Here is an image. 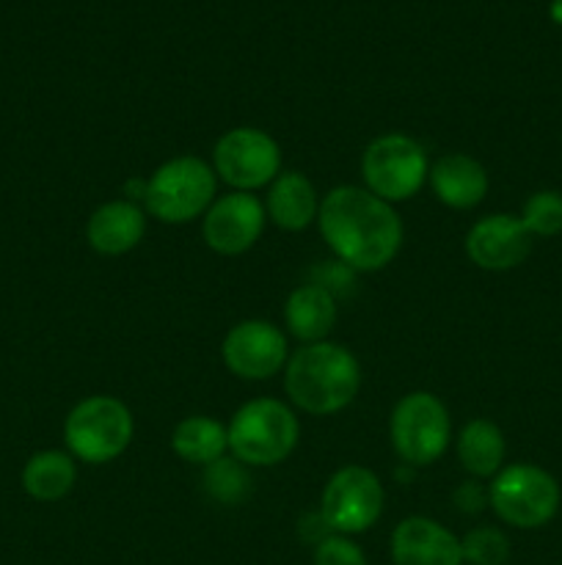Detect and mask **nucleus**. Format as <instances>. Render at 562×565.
<instances>
[{"label":"nucleus","instance_id":"1","mask_svg":"<svg viewBox=\"0 0 562 565\" xmlns=\"http://www.w3.org/2000/svg\"><path fill=\"white\" fill-rule=\"evenodd\" d=\"M320 232L350 270H380L402 246V221L389 202L367 188L339 185L320 202Z\"/></svg>","mask_w":562,"mask_h":565},{"label":"nucleus","instance_id":"26","mask_svg":"<svg viewBox=\"0 0 562 565\" xmlns=\"http://www.w3.org/2000/svg\"><path fill=\"white\" fill-rule=\"evenodd\" d=\"M551 20L562 25V0H551Z\"/></svg>","mask_w":562,"mask_h":565},{"label":"nucleus","instance_id":"15","mask_svg":"<svg viewBox=\"0 0 562 565\" xmlns=\"http://www.w3.org/2000/svg\"><path fill=\"white\" fill-rule=\"evenodd\" d=\"M147 235V213L130 199H116L91 213L86 226L88 246L102 257L132 252Z\"/></svg>","mask_w":562,"mask_h":565},{"label":"nucleus","instance_id":"6","mask_svg":"<svg viewBox=\"0 0 562 565\" xmlns=\"http://www.w3.org/2000/svg\"><path fill=\"white\" fill-rule=\"evenodd\" d=\"M488 500L505 524L518 530H538L560 511V483L545 469L532 463H512L494 475Z\"/></svg>","mask_w":562,"mask_h":565},{"label":"nucleus","instance_id":"10","mask_svg":"<svg viewBox=\"0 0 562 565\" xmlns=\"http://www.w3.org/2000/svg\"><path fill=\"white\" fill-rule=\"evenodd\" d=\"M215 174L235 191L251 193L281 174V149L257 127H235L215 143Z\"/></svg>","mask_w":562,"mask_h":565},{"label":"nucleus","instance_id":"5","mask_svg":"<svg viewBox=\"0 0 562 565\" xmlns=\"http://www.w3.org/2000/svg\"><path fill=\"white\" fill-rule=\"evenodd\" d=\"M132 414L119 397L94 395L77 403L64 423V441L83 463H108L132 441Z\"/></svg>","mask_w":562,"mask_h":565},{"label":"nucleus","instance_id":"8","mask_svg":"<svg viewBox=\"0 0 562 565\" xmlns=\"http://www.w3.org/2000/svg\"><path fill=\"white\" fill-rule=\"evenodd\" d=\"M428 174V152L422 143L402 132L375 138L361 154V177L367 191L389 204L411 199L424 185Z\"/></svg>","mask_w":562,"mask_h":565},{"label":"nucleus","instance_id":"13","mask_svg":"<svg viewBox=\"0 0 562 565\" xmlns=\"http://www.w3.org/2000/svg\"><path fill=\"white\" fill-rule=\"evenodd\" d=\"M532 252V235L516 215H485L468 230L466 254L483 270L518 268Z\"/></svg>","mask_w":562,"mask_h":565},{"label":"nucleus","instance_id":"17","mask_svg":"<svg viewBox=\"0 0 562 565\" xmlns=\"http://www.w3.org/2000/svg\"><path fill=\"white\" fill-rule=\"evenodd\" d=\"M264 213H268V218L273 221L275 226H281V230L287 232L306 230L312 221H317V191H314V185L301 174V171H281V174L270 182Z\"/></svg>","mask_w":562,"mask_h":565},{"label":"nucleus","instance_id":"21","mask_svg":"<svg viewBox=\"0 0 562 565\" xmlns=\"http://www.w3.org/2000/svg\"><path fill=\"white\" fill-rule=\"evenodd\" d=\"M171 450L182 461L209 467L229 450V436H226L224 425L204 417V414H196V417H185L176 425L174 434H171Z\"/></svg>","mask_w":562,"mask_h":565},{"label":"nucleus","instance_id":"12","mask_svg":"<svg viewBox=\"0 0 562 565\" xmlns=\"http://www.w3.org/2000/svg\"><path fill=\"white\" fill-rule=\"evenodd\" d=\"M264 221H268L264 204L253 193L231 191L226 196L215 199L207 213H204V243L215 254L237 257V254H246L259 241Z\"/></svg>","mask_w":562,"mask_h":565},{"label":"nucleus","instance_id":"20","mask_svg":"<svg viewBox=\"0 0 562 565\" xmlns=\"http://www.w3.org/2000/svg\"><path fill=\"white\" fill-rule=\"evenodd\" d=\"M457 458L474 478H494L505 461V436L490 419H472L457 436Z\"/></svg>","mask_w":562,"mask_h":565},{"label":"nucleus","instance_id":"18","mask_svg":"<svg viewBox=\"0 0 562 565\" xmlns=\"http://www.w3.org/2000/svg\"><path fill=\"white\" fill-rule=\"evenodd\" d=\"M284 323L295 340L323 342L336 323V298L320 285H301L284 303Z\"/></svg>","mask_w":562,"mask_h":565},{"label":"nucleus","instance_id":"4","mask_svg":"<svg viewBox=\"0 0 562 565\" xmlns=\"http://www.w3.org/2000/svg\"><path fill=\"white\" fill-rule=\"evenodd\" d=\"M215 169L202 158H174L160 166L147 182L143 202L160 224H187L215 202Z\"/></svg>","mask_w":562,"mask_h":565},{"label":"nucleus","instance_id":"9","mask_svg":"<svg viewBox=\"0 0 562 565\" xmlns=\"http://www.w3.org/2000/svg\"><path fill=\"white\" fill-rule=\"evenodd\" d=\"M383 486L378 475L364 467H342L325 483L320 519L336 535L367 533L383 513Z\"/></svg>","mask_w":562,"mask_h":565},{"label":"nucleus","instance_id":"24","mask_svg":"<svg viewBox=\"0 0 562 565\" xmlns=\"http://www.w3.org/2000/svg\"><path fill=\"white\" fill-rule=\"evenodd\" d=\"M463 563L468 565H505L510 561V541L496 527H477L461 541Z\"/></svg>","mask_w":562,"mask_h":565},{"label":"nucleus","instance_id":"25","mask_svg":"<svg viewBox=\"0 0 562 565\" xmlns=\"http://www.w3.org/2000/svg\"><path fill=\"white\" fill-rule=\"evenodd\" d=\"M314 565H367V555L350 535H328L314 550Z\"/></svg>","mask_w":562,"mask_h":565},{"label":"nucleus","instance_id":"16","mask_svg":"<svg viewBox=\"0 0 562 565\" xmlns=\"http://www.w3.org/2000/svg\"><path fill=\"white\" fill-rule=\"evenodd\" d=\"M428 177L439 202L452 210L477 207L488 193V174H485L483 163L461 152L441 154L430 166Z\"/></svg>","mask_w":562,"mask_h":565},{"label":"nucleus","instance_id":"2","mask_svg":"<svg viewBox=\"0 0 562 565\" xmlns=\"http://www.w3.org/2000/svg\"><path fill=\"white\" fill-rule=\"evenodd\" d=\"M361 386V367L347 348L312 342L295 351L284 370V390L301 412L328 417L350 406Z\"/></svg>","mask_w":562,"mask_h":565},{"label":"nucleus","instance_id":"14","mask_svg":"<svg viewBox=\"0 0 562 565\" xmlns=\"http://www.w3.org/2000/svg\"><path fill=\"white\" fill-rule=\"evenodd\" d=\"M395 565H463L455 533L428 516H408L391 533Z\"/></svg>","mask_w":562,"mask_h":565},{"label":"nucleus","instance_id":"23","mask_svg":"<svg viewBox=\"0 0 562 565\" xmlns=\"http://www.w3.org/2000/svg\"><path fill=\"white\" fill-rule=\"evenodd\" d=\"M523 226L529 235L554 237L562 232V193L556 191H538L527 199L521 213Z\"/></svg>","mask_w":562,"mask_h":565},{"label":"nucleus","instance_id":"3","mask_svg":"<svg viewBox=\"0 0 562 565\" xmlns=\"http://www.w3.org/2000/svg\"><path fill=\"white\" fill-rule=\"evenodd\" d=\"M229 450L246 467H275L298 447L301 425L290 406L273 397H257L237 408L229 428Z\"/></svg>","mask_w":562,"mask_h":565},{"label":"nucleus","instance_id":"22","mask_svg":"<svg viewBox=\"0 0 562 565\" xmlns=\"http://www.w3.org/2000/svg\"><path fill=\"white\" fill-rule=\"evenodd\" d=\"M204 489L220 505H240L251 491V478L246 472V463L237 458H218L215 463L204 467Z\"/></svg>","mask_w":562,"mask_h":565},{"label":"nucleus","instance_id":"19","mask_svg":"<svg viewBox=\"0 0 562 565\" xmlns=\"http://www.w3.org/2000/svg\"><path fill=\"white\" fill-rule=\"evenodd\" d=\"M77 480V467L69 452L42 450L28 458L22 469V489L36 502H58L72 491Z\"/></svg>","mask_w":562,"mask_h":565},{"label":"nucleus","instance_id":"7","mask_svg":"<svg viewBox=\"0 0 562 565\" xmlns=\"http://www.w3.org/2000/svg\"><path fill=\"white\" fill-rule=\"evenodd\" d=\"M389 434L391 447L402 461L411 467H430L450 447V412L430 392H411L391 412Z\"/></svg>","mask_w":562,"mask_h":565},{"label":"nucleus","instance_id":"11","mask_svg":"<svg viewBox=\"0 0 562 565\" xmlns=\"http://www.w3.org/2000/svg\"><path fill=\"white\" fill-rule=\"evenodd\" d=\"M224 364L246 381H268L287 364V337L268 320H242L224 337Z\"/></svg>","mask_w":562,"mask_h":565}]
</instances>
